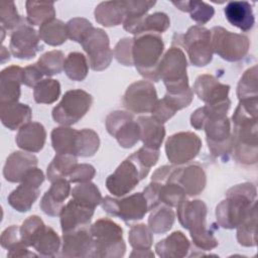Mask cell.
<instances>
[{
  "instance_id": "25",
  "label": "cell",
  "mask_w": 258,
  "mask_h": 258,
  "mask_svg": "<svg viewBox=\"0 0 258 258\" xmlns=\"http://www.w3.org/2000/svg\"><path fill=\"white\" fill-rule=\"evenodd\" d=\"M46 140V131L41 123L28 122L23 125L15 137V142L23 151L30 153L39 152Z\"/></svg>"
},
{
  "instance_id": "11",
  "label": "cell",
  "mask_w": 258,
  "mask_h": 258,
  "mask_svg": "<svg viewBox=\"0 0 258 258\" xmlns=\"http://www.w3.org/2000/svg\"><path fill=\"white\" fill-rule=\"evenodd\" d=\"M181 40L192 66L205 67L212 61L214 51L210 29L202 25H194L181 35Z\"/></svg>"
},
{
  "instance_id": "51",
  "label": "cell",
  "mask_w": 258,
  "mask_h": 258,
  "mask_svg": "<svg viewBox=\"0 0 258 258\" xmlns=\"http://www.w3.org/2000/svg\"><path fill=\"white\" fill-rule=\"evenodd\" d=\"M155 1L148 0H129L124 1L125 8V18L124 20L129 19H138L146 15V13L155 5ZM124 22V21H123Z\"/></svg>"
},
{
  "instance_id": "54",
  "label": "cell",
  "mask_w": 258,
  "mask_h": 258,
  "mask_svg": "<svg viewBox=\"0 0 258 258\" xmlns=\"http://www.w3.org/2000/svg\"><path fill=\"white\" fill-rule=\"evenodd\" d=\"M96 174V169L93 165L88 163L77 164L72 172L69 174V181L73 183H81L90 181Z\"/></svg>"
},
{
  "instance_id": "57",
  "label": "cell",
  "mask_w": 258,
  "mask_h": 258,
  "mask_svg": "<svg viewBox=\"0 0 258 258\" xmlns=\"http://www.w3.org/2000/svg\"><path fill=\"white\" fill-rule=\"evenodd\" d=\"M43 74L37 67L36 62L29 64L23 69L22 73V84L27 87L34 88L40 81H42Z\"/></svg>"
},
{
  "instance_id": "26",
  "label": "cell",
  "mask_w": 258,
  "mask_h": 258,
  "mask_svg": "<svg viewBox=\"0 0 258 258\" xmlns=\"http://www.w3.org/2000/svg\"><path fill=\"white\" fill-rule=\"evenodd\" d=\"M22 73L23 69L18 66H10L2 70L0 74V103L18 102Z\"/></svg>"
},
{
  "instance_id": "59",
  "label": "cell",
  "mask_w": 258,
  "mask_h": 258,
  "mask_svg": "<svg viewBox=\"0 0 258 258\" xmlns=\"http://www.w3.org/2000/svg\"><path fill=\"white\" fill-rule=\"evenodd\" d=\"M131 257H154V253L151 250L148 251H135L130 254Z\"/></svg>"
},
{
  "instance_id": "12",
  "label": "cell",
  "mask_w": 258,
  "mask_h": 258,
  "mask_svg": "<svg viewBox=\"0 0 258 258\" xmlns=\"http://www.w3.org/2000/svg\"><path fill=\"white\" fill-rule=\"evenodd\" d=\"M101 205L107 214L118 217L124 222L141 220L149 211L143 192H135L128 197H121V199L105 197Z\"/></svg>"
},
{
  "instance_id": "34",
  "label": "cell",
  "mask_w": 258,
  "mask_h": 258,
  "mask_svg": "<svg viewBox=\"0 0 258 258\" xmlns=\"http://www.w3.org/2000/svg\"><path fill=\"white\" fill-rule=\"evenodd\" d=\"M148 218V227L154 234H163L169 231L174 223L175 214L173 210L163 204L157 205Z\"/></svg>"
},
{
  "instance_id": "20",
  "label": "cell",
  "mask_w": 258,
  "mask_h": 258,
  "mask_svg": "<svg viewBox=\"0 0 258 258\" xmlns=\"http://www.w3.org/2000/svg\"><path fill=\"white\" fill-rule=\"evenodd\" d=\"M94 212L95 208L86 206L72 199L63 206L59 215L62 233L90 226Z\"/></svg>"
},
{
  "instance_id": "60",
  "label": "cell",
  "mask_w": 258,
  "mask_h": 258,
  "mask_svg": "<svg viewBox=\"0 0 258 258\" xmlns=\"http://www.w3.org/2000/svg\"><path fill=\"white\" fill-rule=\"evenodd\" d=\"M9 58H10V53H9V51L5 48V46H1V62L3 63V62H5L7 59L9 60Z\"/></svg>"
},
{
  "instance_id": "19",
  "label": "cell",
  "mask_w": 258,
  "mask_h": 258,
  "mask_svg": "<svg viewBox=\"0 0 258 258\" xmlns=\"http://www.w3.org/2000/svg\"><path fill=\"white\" fill-rule=\"evenodd\" d=\"M167 179L177 182L184 189L187 197L200 195L207 184L206 172L199 164H189L182 167L174 166Z\"/></svg>"
},
{
  "instance_id": "13",
  "label": "cell",
  "mask_w": 258,
  "mask_h": 258,
  "mask_svg": "<svg viewBox=\"0 0 258 258\" xmlns=\"http://www.w3.org/2000/svg\"><path fill=\"white\" fill-rule=\"evenodd\" d=\"M106 129L123 148L133 147L140 140V127L133 115L126 111H114L106 117Z\"/></svg>"
},
{
  "instance_id": "58",
  "label": "cell",
  "mask_w": 258,
  "mask_h": 258,
  "mask_svg": "<svg viewBox=\"0 0 258 258\" xmlns=\"http://www.w3.org/2000/svg\"><path fill=\"white\" fill-rule=\"evenodd\" d=\"M8 257H31V256H37L35 253L30 252L29 250H27L26 246H20L17 247L15 249L9 250L7 253Z\"/></svg>"
},
{
  "instance_id": "55",
  "label": "cell",
  "mask_w": 258,
  "mask_h": 258,
  "mask_svg": "<svg viewBox=\"0 0 258 258\" xmlns=\"http://www.w3.org/2000/svg\"><path fill=\"white\" fill-rule=\"evenodd\" d=\"M137 161L142 164L144 167L150 169L155 165L159 158V149H153L146 146H142L136 152L132 153Z\"/></svg>"
},
{
  "instance_id": "23",
  "label": "cell",
  "mask_w": 258,
  "mask_h": 258,
  "mask_svg": "<svg viewBox=\"0 0 258 258\" xmlns=\"http://www.w3.org/2000/svg\"><path fill=\"white\" fill-rule=\"evenodd\" d=\"M38 159L27 151H14L6 159L3 167V176L9 182H21L24 175L36 167Z\"/></svg>"
},
{
  "instance_id": "47",
  "label": "cell",
  "mask_w": 258,
  "mask_h": 258,
  "mask_svg": "<svg viewBox=\"0 0 258 258\" xmlns=\"http://www.w3.org/2000/svg\"><path fill=\"white\" fill-rule=\"evenodd\" d=\"M64 54L61 50H50L43 53L36 64L44 76L52 77L59 74L63 70Z\"/></svg>"
},
{
  "instance_id": "15",
  "label": "cell",
  "mask_w": 258,
  "mask_h": 258,
  "mask_svg": "<svg viewBox=\"0 0 258 258\" xmlns=\"http://www.w3.org/2000/svg\"><path fill=\"white\" fill-rule=\"evenodd\" d=\"M88 55L92 70L100 72L107 69L113 58V50L110 48L109 36L101 28H93L81 42Z\"/></svg>"
},
{
  "instance_id": "52",
  "label": "cell",
  "mask_w": 258,
  "mask_h": 258,
  "mask_svg": "<svg viewBox=\"0 0 258 258\" xmlns=\"http://www.w3.org/2000/svg\"><path fill=\"white\" fill-rule=\"evenodd\" d=\"M132 44L133 38L128 37H124L117 42L113 50V55L119 63L126 67L133 66Z\"/></svg>"
},
{
  "instance_id": "32",
  "label": "cell",
  "mask_w": 258,
  "mask_h": 258,
  "mask_svg": "<svg viewBox=\"0 0 258 258\" xmlns=\"http://www.w3.org/2000/svg\"><path fill=\"white\" fill-rule=\"evenodd\" d=\"M40 195V190L26 182H20V184L13 189L8 196V204L17 212H28L34 202Z\"/></svg>"
},
{
  "instance_id": "27",
  "label": "cell",
  "mask_w": 258,
  "mask_h": 258,
  "mask_svg": "<svg viewBox=\"0 0 258 258\" xmlns=\"http://www.w3.org/2000/svg\"><path fill=\"white\" fill-rule=\"evenodd\" d=\"M0 118L6 128L16 130L30 122L32 111L28 105L22 103H0Z\"/></svg>"
},
{
  "instance_id": "14",
  "label": "cell",
  "mask_w": 258,
  "mask_h": 258,
  "mask_svg": "<svg viewBox=\"0 0 258 258\" xmlns=\"http://www.w3.org/2000/svg\"><path fill=\"white\" fill-rule=\"evenodd\" d=\"M201 148V138L190 131L175 133L169 136L165 142L166 157L173 165L189 162L196 158Z\"/></svg>"
},
{
  "instance_id": "36",
  "label": "cell",
  "mask_w": 258,
  "mask_h": 258,
  "mask_svg": "<svg viewBox=\"0 0 258 258\" xmlns=\"http://www.w3.org/2000/svg\"><path fill=\"white\" fill-rule=\"evenodd\" d=\"M172 4L180 11L187 12L190 18L200 25L206 24L215 14V9L204 1H172Z\"/></svg>"
},
{
  "instance_id": "38",
  "label": "cell",
  "mask_w": 258,
  "mask_h": 258,
  "mask_svg": "<svg viewBox=\"0 0 258 258\" xmlns=\"http://www.w3.org/2000/svg\"><path fill=\"white\" fill-rule=\"evenodd\" d=\"M39 38L48 45L57 46L62 44L68 38L67 26L59 19H53L39 27Z\"/></svg>"
},
{
  "instance_id": "6",
  "label": "cell",
  "mask_w": 258,
  "mask_h": 258,
  "mask_svg": "<svg viewBox=\"0 0 258 258\" xmlns=\"http://www.w3.org/2000/svg\"><path fill=\"white\" fill-rule=\"evenodd\" d=\"M186 70L185 53L178 42L172 41L171 47L162 55L157 69L158 78L163 81L166 93L171 95L182 94L189 88Z\"/></svg>"
},
{
  "instance_id": "50",
  "label": "cell",
  "mask_w": 258,
  "mask_h": 258,
  "mask_svg": "<svg viewBox=\"0 0 258 258\" xmlns=\"http://www.w3.org/2000/svg\"><path fill=\"white\" fill-rule=\"evenodd\" d=\"M68 38L81 43L87 34L94 28L92 23L82 17H75L66 23Z\"/></svg>"
},
{
  "instance_id": "39",
  "label": "cell",
  "mask_w": 258,
  "mask_h": 258,
  "mask_svg": "<svg viewBox=\"0 0 258 258\" xmlns=\"http://www.w3.org/2000/svg\"><path fill=\"white\" fill-rule=\"evenodd\" d=\"M64 74L69 79L76 82H81L86 79L89 73V62L87 57L78 51L70 52L63 63Z\"/></svg>"
},
{
  "instance_id": "22",
  "label": "cell",
  "mask_w": 258,
  "mask_h": 258,
  "mask_svg": "<svg viewBox=\"0 0 258 258\" xmlns=\"http://www.w3.org/2000/svg\"><path fill=\"white\" fill-rule=\"evenodd\" d=\"M70 183L71 182L66 178H59L51 182L49 189L45 191L39 203V207L44 214L50 217L60 215L64 201L72 190Z\"/></svg>"
},
{
  "instance_id": "42",
  "label": "cell",
  "mask_w": 258,
  "mask_h": 258,
  "mask_svg": "<svg viewBox=\"0 0 258 258\" xmlns=\"http://www.w3.org/2000/svg\"><path fill=\"white\" fill-rule=\"evenodd\" d=\"M60 95V84L54 79H43L33 90L34 101L38 104H52Z\"/></svg>"
},
{
  "instance_id": "5",
  "label": "cell",
  "mask_w": 258,
  "mask_h": 258,
  "mask_svg": "<svg viewBox=\"0 0 258 258\" xmlns=\"http://www.w3.org/2000/svg\"><path fill=\"white\" fill-rule=\"evenodd\" d=\"M164 50L160 34L145 32L135 35L132 44V59L138 73L153 82H158L157 69Z\"/></svg>"
},
{
  "instance_id": "30",
  "label": "cell",
  "mask_w": 258,
  "mask_h": 258,
  "mask_svg": "<svg viewBox=\"0 0 258 258\" xmlns=\"http://www.w3.org/2000/svg\"><path fill=\"white\" fill-rule=\"evenodd\" d=\"M140 127V140L143 145L153 149H159L164 137L165 128L152 116H140L137 119Z\"/></svg>"
},
{
  "instance_id": "40",
  "label": "cell",
  "mask_w": 258,
  "mask_h": 258,
  "mask_svg": "<svg viewBox=\"0 0 258 258\" xmlns=\"http://www.w3.org/2000/svg\"><path fill=\"white\" fill-rule=\"evenodd\" d=\"M257 205L252 209L249 215L237 227V241L245 247H254L257 244Z\"/></svg>"
},
{
  "instance_id": "2",
  "label": "cell",
  "mask_w": 258,
  "mask_h": 258,
  "mask_svg": "<svg viewBox=\"0 0 258 258\" xmlns=\"http://www.w3.org/2000/svg\"><path fill=\"white\" fill-rule=\"evenodd\" d=\"M258 99L242 100L232 116V153L243 164H255L258 156L257 142Z\"/></svg>"
},
{
  "instance_id": "45",
  "label": "cell",
  "mask_w": 258,
  "mask_h": 258,
  "mask_svg": "<svg viewBox=\"0 0 258 258\" xmlns=\"http://www.w3.org/2000/svg\"><path fill=\"white\" fill-rule=\"evenodd\" d=\"M237 96L239 101L258 99L257 66H253L243 74L238 83Z\"/></svg>"
},
{
  "instance_id": "18",
  "label": "cell",
  "mask_w": 258,
  "mask_h": 258,
  "mask_svg": "<svg viewBox=\"0 0 258 258\" xmlns=\"http://www.w3.org/2000/svg\"><path fill=\"white\" fill-rule=\"evenodd\" d=\"M60 256L62 257H92L93 237L90 226L62 233Z\"/></svg>"
},
{
  "instance_id": "3",
  "label": "cell",
  "mask_w": 258,
  "mask_h": 258,
  "mask_svg": "<svg viewBox=\"0 0 258 258\" xmlns=\"http://www.w3.org/2000/svg\"><path fill=\"white\" fill-rule=\"evenodd\" d=\"M256 196V186L250 182L236 184L229 188L226 199L216 207L218 224L225 229L237 228L257 205Z\"/></svg>"
},
{
  "instance_id": "24",
  "label": "cell",
  "mask_w": 258,
  "mask_h": 258,
  "mask_svg": "<svg viewBox=\"0 0 258 258\" xmlns=\"http://www.w3.org/2000/svg\"><path fill=\"white\" fill-rule=\"evenodd\" d=\"M170 26V20L166 13L155 12L149 15H145L138 19L125 20L123 22V27L126 31L138 35L145 32L162 33L168 29Z\"/></svg>"
},
{
  "instance_id": "10",
  "label": "cell",
  "mask_w": 258,
  "mask_h": 258,
  "mask_svg": "<svg viewBox=\"0 0 258 258\" xmlns=\"http://www.w3.org/2000/svg\"><path fill=\"white\" fill-rule=\"evenodd\" d=\"M211 34L213 51L223 59L238 61L248 53L250 41L246 35L231 32L221 26H214Z\"/></svg>"
},
{
  "instance_id": "35",
  "label": "cell",
  "mask_w": 258,
  "mask_h": 258,
  "mask_svg": "<svg viewBox=\"0 0 258 258\" xmlns=\"http://www.w3.org/2000/svg\"><path fill=\"white\" fill-rule=\"evenodd\" d=\"M27 21L30 25H43L55 18V9L52 2L26 1Z\"/></svg>"
},
{
  "instance_id": "49",
  "label": "cell",
  "mask_w": 258,
  "mask_h": 258,
  "mask_svg": "<svg viewBox=\"0 0 258 258\" xmlns=\"http://www.w3.org/2000/svg\"><path fill=\"white\" fill-rule=\"evenodd\" d=\"M26 18L20 16L17 12L14 2L2 1L0 3V22L1 27L10 34L16 30Z\"/></svg>"
},
{
  "instance_id": "43",
  "label": "cell",
  "mask_w": 258,
  "mask_h": 258,
  "mask_svg": "<svg viewBox=\"0 0 258 258\" xmlns=\"http://www.w3.org/2000/svg\"><path fill=\"white\" fill-rule=\"evenodd\" d=\"M100 138L99 135L92 129H82L78 131L76 154L81 157L93 156L99 149Z\"/></svg>"
},
{
  "instance_id": "4",
  "label": "cell",
  "mask_w": 258,
  "mask_h": 258,
  "mask_svg": "<svg viewBox=\"0 0 258 258\" xmlns=\"http://www.w3.org/2000/svg\"><path fill=\"white\" fill-rule=\"evenodd\" d=\"M176 208L177 219L180 225L189 231L192 243L197 248L209 251L219 245L218 240L206 224L208 208L205 202L201 200L189 201L184 198Z\"/></svg>"
},
{
  "instance_id": "16",
  "label": "cell",
  "mask_w": 258,
  "mask_h": 258,
  "mask_svg": "<svg viewBox=\"0 0 258 258\" xmlns=\"http://www.w3.org/2000/svg\"><path fill=\"white\" fill-rule=\"evenodd\" d=\"M157 99V93L153 84L149 81H137L132 83L125 91L122 98L123 106L131 113H151Z\"/></svg>"
},
{
  "instance_id": "29",
  "label": "cell",
  "mask_w": 258,
  "mask_h": 258,
  "mask_svg": "<svg viewBox=\"0 0 258 258\" xmlns=\"http://www.w3.org/2000/svg\"><path fill=\"white\" fill-rule=\"evenodd\" d=\"M190 244L186 236L175 231L155 245V251L161 258H182L187 255Z\"/></svg>"
},
{
  "instance_id": "9",
  "label": "cell",
  "mask_w": 258,
  "mask_h": 258,
  "mask_svg": "<svg viewBox=\"0 0 258 258\" xmlns=\"http://www.w3.org/2000/svg\"><path fill=\"white\" fill-rule=\"evenodd\" d=\"M92 104L93 97L88 92L81 89L70 90L52 109V119L62 126H71L88 113Z\"/></svg>"
},
{
  "instance_id": "21",
  "label": "cell",
  "mask_w": 258,
  "mask_h": 258,
  "mask_svg": "<svg viewBox=\"0 0 258 258\" xmlns=\"http://www.w3.org/2000/svg\"><path fill=\"white\" fill-rule=\"evenodd\" d=\"M194 92L207 105L223 102L228 98L230 86L220 83L212 75H201L194 84Z\"/></svg>"
},
{
  "instance_id": "33",
  "label": "cell",
  "mask_w": 258,
  "mask_h": 258,
  "mask_svg": "<svg viewBox=\"0 0 258 258\" xmlns=\"http://www.w3.org/2000/svg\"><path fill=\"white\" fill-rule=\"evenodd\" d=\"M78 131L70 126H61L53 128L51 131V145L53 150L58 154H76V144Z\"/></svg>"
},
{
  "instance_id": "56",
  "label": "cell",
  "mask_w": 258,
  "mask_h": 258,
  "mask_svg": "<svg viewBox=\"0 0 258 258\" xmlns=\"http://www.w3.org/2000/svg\"><path fill=\"white\" fill-rule=\"evenodd\" d=\"M175 113L176 111L167 103L164 98L158 100L151 111L152 117L162 124L168 121L172 116H174Z\"/></svg>"
},
{
  "instance_id": "46",
  "label": "cell",
  "mask_w": 258,
  "mask_h": 258,
  "mask_svg": "<svg viewBox=\"0 0 258 258\" xmlns=\"http://www.w3.org/2000/svg\"><path fill=\"white\" fill-rule=\"evenodd\" d=\"M128 240L135 251H148L150 250L153 242L152 231L145 224H137L131 227Z\"/></svg>"
},
{
  "instance_id": "7",
  "label": "cell",
  "mask_w": 258,
  "mask_h": 258,
  "mask_svg": "<svg viewBox=\"0 0 258 258\" xmlns=\"http://www.w3.org/2000/svg\"><path fill=\"white\" fill-rule=\"evenodd\" d=\"M93 237V255L98 258L123 257L126 245L121 226L108 218L97 220L90 226Z\"/></svg>"
},
{
  "instance_id": "48",
  "label": "cell",
  "mask_w": 258,
  "mask_h": 258,
  "mask_svg": "<svg viewBox=\"0 0 258 258\" xmlns=\"http://www.w3.org/2000/svg\"><path fill=\"white\" fill-rule=\"evenodd\" d=\"M60 247V239L57 233L50 227L45 228L42 235L39 237L33 248L42 256L54 257Z\"/></svg>"
},
{
  "instance_id": "17",
  "label": "cell",
  "mask_w": 258,
  "mask_h": 258,
  "mask_svg": "<svg viewBox=\"0 0 258 258\" xmlns=\"http://www.w3.org/2000/svg\"><path fill=\"white\" fill-rule=\"evenodd\" d=\"M9 48L15 57L21 59L33 58L42 49L38 32L29 24L27 18L10 34Z\"/></svg>"
},
{
  "instance_id": "53",
  "label": "cell",
  "mask_w": 258,
  "mask_h": 258,
  "mask_svg": "<svg viewBox=\"0 0 258 258\" xmlns=\"http://www.w3.org/2000/svg\"><path fill=\"white\" fill-rule=\"evenodd\" d=\"M0 243H1V246L7 249L8 251L20 246H25L21 241L20 227L12 225L6 228L1 234Z\"/></svg>"
},
{
  "instance_id": "8",
  "label": "cell",
  "mask_w": 258,
  "mask_h": 258,
  "mask_svg": "<svg viewBox=\"0 0 258 258\" xmlns=\"http://www.w3.org/2000/svg\"><path fill=\"white\" fill-rule=\"evenodd\" d=\"M149 170L140 164L134 155L131 154L107 177L106 187L113 196L118 198L124 197L133 190L140 180L147 176Z\"/></svg>"
},
{
  "instance_id": "31",
  "label": "cell",
  "mask_w": 258,
  "mask_h": 258,
  "mask_svg": "<svg viewBox=\"0 0 258 258\" xmlns=\"http://www.w3.org/2000/svg\"><path fill=\"white\" fill-rule=\"evenodd\" d=\"M98 23L106 27L117 26L123 23L125 18L124 1H105L98 4L94 11Z\"/></svg>"
},
{
  "instance_id": "37",
  "label": "cell",
  "mask_w": 258,
  "mask_h": 258,
  "mask_svg": "<svg viewBox=\"0 0 258 258\" xmlns=\"http://www.w3.org/2000/svg\"><path fill=\"white\" fill-rule=\"evenodd\" d=\"M78 164L77 156L56 153L47 166L46 175L50 182L59 178H66Z\"/></svg>"
},
{
  "instance_id": "41",
  "label": "cell",
  "mask_w": 258,
  "mask_h": 258,
  "mask_svg": "<svg viewBox=\"0 0 258 258\" xmlns=\"http://www.w3.org/2000/svg\"><path fill=\"white\" fill-rule=\"evenodd\" d=\"M71 195L73 200L92 208H96L103 200L99 188L91 181L77 184L72 188Z\"/></svg>"
},
{
  "instance_id": "44",
  "label": "cell",
  "mask_w": 258,
  "mask_h": 258,
  "mask_svg": "<svg viewBox=\"0 0 258 258\" xmlns=\"http://www.w3.org/2000/svg\"><path fill=\"white\" fill-rule=\"evenodd\" d=\"M46 226L36 215L28 217L20 226V237L26 247H33L44 232Z\"/></svg>"
},
{
  "instance_id": "1",
  "label": "cell",
  "mask_w": 258,
  "mask_h": 258,
  "mask_svg": "<svg viewBox=\"0 0 258 258\" xmlns=\"http://www.w3.org/2000/svg\"><path fill=\"white\" fill-rule=\"evenodd\" d=\"M230 106V99L217 104H206L190 116V125L197 130H205L210 151L220 157L232 153L233 149L231 121L227 117Z\"/></svg>"
},
{
  "instance_id": "28",
  "label": "cell",
  "mask_w": 258,
  "mask_h": 258,
  "mask_svg": "<svg viewBox=\"0 0 258 258\" xmlns=\"http://www.w3.org/2000/svg\"><path fill=\"white\" fill-rule=\"evenodd\" d=\"M226 19L232 25L242 31H249L253 28L255 17L252 6L247 1H232L224 8Z\"/></svg>"
}]
</instances>
